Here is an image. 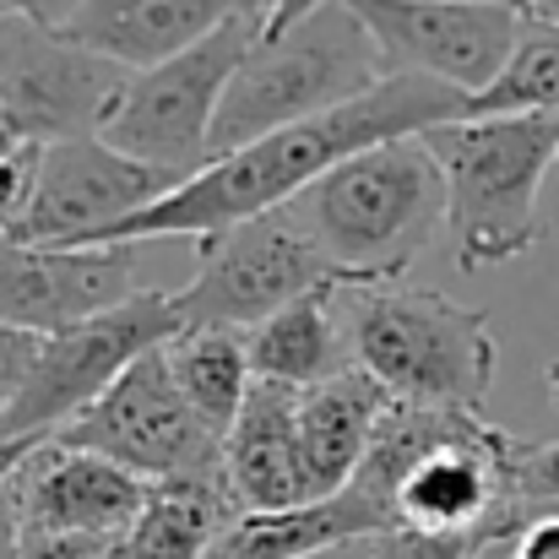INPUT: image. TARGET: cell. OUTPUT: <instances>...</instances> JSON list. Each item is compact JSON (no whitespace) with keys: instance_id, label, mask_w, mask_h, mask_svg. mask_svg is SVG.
Instances as JSON below:
<instances>
[{"instance_id":"1","label":"cell","mask_w":559,"mask_h":559,"mask_svg":"<svg viewBox=\"0 0 559 559\" xmlns=\"http://www.w3.org/2000/svg\"><path fill=\"white\" fill-rule=\"evenodd\" d=\"M456 115H462V93H451L440 82H418V76H385L374 93L332 109V115L299 120V126L272 131V136H261V142H250L228 158H212L201 175H190L186 186H175L164 201L126 217L104 245L223 234L234 223H250V217H266V212L288 206L321 175H332L343 158L365 153L374 142L424 136L429 126H445Z\"/></svg>"},{"instance_id":"2","label":"cell","mask_w":559,"mask_h":559,"mask_svg":"<svg viewBox=\"0 0 559 559\" xmlns=\"http://www.w3.org/2000/svg\"><path fill=\"white\" fill-rule=\"evenodd\" d=\"M283 212L321 250L337 283L385 288L402 283L413 261L440 239L445 180L424 136H396L343 158Z\"/></svg>"},{"instance_id":"3","label":"cell","mask_w":559,"mask_h":559,"mask_svg":"<svg viewBox=\"0 0 559 559\" xmlns=\"http://www.w3.org/2000/svg\"><path fill=\"white\" fill-rule=\"evenodd\" d=\"M445 180V239L462 272L506 266L544 239V180L559 169V115L445 120L424 131Z\"/></svg>"},{"instance_id":"4","label":"cell","mask_w":559,"mask_h":559,"mask_svg":"<svg viewBox=\"0 0 559 559\" xmlns=\"http://www.w3.org/2000/svg\"><path fill=\"white\" fill-rule=\"evenodd\" d=\"M385 82V66L374 55L359 11L348 0H326L310 16L261 33L234 71L217 120H212V158H228L272 131H288L299 120L332 115L354 98H365Z\"/></svg>"},{"instance_id":"5","label":"cell","mask_w":559,"mask_h":559,"mask_svg":"<svg viewBox=\"0 0 559 559\" xmlns=\"http://www.w3.org/2000/svg\"><path fill=\"white\" fill-rule=\"evenodd\" d=\"M343 316H348L354 365L380 380L391 402L484 413L500 365L484 310H467L445 294L407 283L385 288L343 283Z\"/></svg>"},{"instance_id":"6","label":"cell","mask_w":559,"mask_h":559,"mask_svg":"<svg viewBox=\"0 0 559 559\" xmlns=\"http://www.w3.org/2000/svg\"><path fill=\"white\" fill-rule=\"evenodd\" d=\"M255 38H261V22L239 11L195 49L153 66V71H131L98 142H109L115 153H126L136 164L186 175V180L201 175L212 164L217 104H223V93H228V82L245 66Z\"/></svg>"},{"instance_id":"7","label":"cell","mask_w":559,"mask_h":559,"mask_svg":"<svg viewBox=\"0 0 559 559\" xmlns=\"http://www.w3.org/2000/svg\"><path fill=\"white\" fill-rule=\"evenodd\" d=\"M337 283L321 250L277 206L266 217L234 223L195 239V272L175 294L180 332H255L305 294Z\"/></svg>"},{"instance_id":"8","label":"cell","mask_w":559,"mask_h":559,"mask_svg":"<svg viewBox=\"0 0 559 559\" xmlns=\"http://www.w3.org/2000/svg\"><path fill=\"white\" fill-rule=\"evenodd\" d=\"M49 440H60L71 451H93V456L136 473L142 484L223 473V440L190 413V402L169 374L164 348L142 354L87 413H76Z\"/></svg>"},{"instance_id":"9","label":"cell","mask_w":559,"mask_h":559,"mask_svg":"<svg viewBox=\"0 0 559 559\" xmlns=\"http://www.w3.org/2000/svg\"><path fill=\"white\" fill-rule=\"evenodd\" d=\"M180 337L175 294L142 288L120 310H104L71 332L44 337V354L27 385L5 402V435H55L76 413H87L142 354Z\"/></svg>"},{"instance_id":"10","label":"cell","mask_w":559,"mask_h":559,"mask_svg":"<svg viewBox=\"0 0 559 559\" xmlns=\"http://www.w3.org/2000/svg\"><path fill=\"white\" fill-rule=\"evenodd\" d=\"M175 186H186V175L136 164L98 136L44 142L27 217L11 239L44 245V250H98L126 217L147 212Z\"/></svg>"},{"instance_id":"11","label":"cell","mask_w":559,"mask_h":559,"mask_svg":"<svg viewBox=\"0 0 559 559\" xmlns=\"http://www.w3.org/2000/svg\"><path fill=\"white\" fill-rule=\"evenodd\" d=\"M131 71L76 44L66 27L0 16V109L27 142L98 136Z\"/></svg>"},{"instance_id":"12","label":"cell","mask_w":559,"mask_h":559,"mask_svg":"<svg viewBox=\"0 0 559 559\" xmlns=\"http://www.w3.org/2000/svg\"><path fill=\"white\" fill-rule=\"evenodd\" d=\"M374 38L385 76L440 82L462 98L484 93L516 49L522 11L456 0H348Z\"/></svg>"},{"instance_id":"13","label":"cell","mask_w":559,"mask_h":559,"mask_svg":"<svg viewBox=\"0 0 559 559\" xmlns=\"http://www.w3.org/2000/svg\"><path fill=\"white\" fill-rule=\"evenodd\" d=\"M131 294H142L136 245L44 250V245L0 239V321L5 326L55 337L104 310H120Z\"/></svg>"},{"instance_id":"14","label":"cell","mask_w":559,"mask_h":559,"mask_svg":"<svg viewBox=\"0 0 559 559\" xmlns=\"http://www.w3.org/2000/svg\"><path fill=\"white\" fill-rule=\"evenodd\" d=\"M147 489L136 473L93 456V451H71L60 440H44L11 478V506H16V527L22 538H126L131 522L147 506Z\"/></svg>"},{"instance_id":"15","label":"cell","mask_w":559,"mask_h":559,"mask_svg":"<svg viewBox=\"0 0 559 559\" xmlns=\"http://www.w3.org/2000/svg\"><path fill=\"white\" fill-rule=\"evenodd\" d=\"M299 396L294 385L255 380L239 418L223 435V484L245 511H288L316 500L305 473V440H299Z\"/></svg>"},{"instance_id":"16","label":"cell","mask_w":559,"mask_h":559,"mask_svg":"<svg viewBox=\"0 0 559 559\" xmlns=\"http://www.w3.org/2000/svg\"><path fill=\"white\" fill-rule=\"evenodd\" d=\"M239 0H82L60 27L120 71H153L212 38Z\"/></svg>"},{"instance_id":"17","label":"cell","mask_w":559,"mask_h":559,"mask_svg":"<svg viewBox=\"0 0 559 559\" xmlns=\"http://www.w3.org/2000/svg\"><path fill=\"white\" fill-rule=\"evenodd\" d=\"M391 533V516L370 506L359 489L326 495V500H305L288 511H245L234 516V527L212 544L206 559H310L359 538Z\"/></svg>"},{"instance_id":"18","label":"cell","mask_w":559,"mask_h":559,"mask_svg":"<svg viewBox=\"0 0 559 559\" xmlns=\"http://www.w3.org/2000/svg\"><path fill=\"white\" fill-rule=\"evenodd\" d=\"M385 407H391L385 385L370 380L359 365L299 396V440H305V473H310L316 500L343 495L354 484Z\"/></svg>"},{"instance_id":"19","label":"cell","mask_w":559,"mask_h":559,"mask_svg":"<svg viewBox=\"0 0 559 559\" xmlns=\"http://www.w3.org/2000/svg\"><path fill=\"white\" fill-rule=\"evenodd\" d=\"M255 380H277L294 391L326 385L354 370V343H348V316H343V283H326L255 326L245 337Z\"/></svg>"},{"instance_id":"20","label":"cell","mask_w":559,"mask_h":559,"mask_svg":"<svg viewBox=\"0 0 559 559\" xmlns=\"http://www.w3.org/2000/svg\"><path fill=\"white\" fill-rule=\"evenodd\" d=\"M234 516H239V506H234L223 473L153 484L142 516L120 538V559H206L212 544L234 527Z\"/></svg>"},{"instance_id":"21","label":"cell","mask_w":559,"mask_h":559,"mask_svg":"<svg viewBox=\"0 0 559 559\" xmlns=\"http://www.w3.org/2000/svg\"><path fill=\"white\" fill-rule=\"evenodd\" d=\"M164 359H169V374L190 402V413L223 440L255 385L245 332H180L175 343H164Z\"/></svg>"},{"instance_id":"22","label":"cell","mask_w":559,"mask_h":559,"mask_svg":"<svg viewBox=\"0 0 559 559\" xmlns=\"http://www.w3.org/2000/svg\"><path fill=\"white\" fill-rule=\"evenodd\" d=\"M511 115H559V22L527 16L500 76L462 98L456 120H511Z\"/></svg>"},{"instance_id":"23","label":"cell","mask_w":559,"mask_h":559,"mask_svg":"<svg viewBox=\"0 0 559 559\" xmlns=\"http://www.w3.org/2000/svg\"><path fill=\"white\" fill-rule=\"evenodd\" d=\"M495 533H522V527H495ZM495 533H418V527H391L370 538V559H467Z\"/></svg>"},{"instance_id":"24","label":"cell","mask_w":559,"mask_h":559,"mask_svg":"<svg viewBox=\"0 0 559 559\" xmlns=\"http://www.w3.org/2000/svg\"><path fill=\"white\" fill-rule=\"evenodd\" d=\"M511 506H522L527 516L559 511V440L522 445V456L511 462Z\"/></svg>"},{"instance_id":"25","label":"cell","mask_w":559,"mask_h":559,"mask_svg":"<svg viewBox=\"0 0 559 559\" xmlns=\"http://www.w3.org/2000/svg\"><path fill=\"white\" fill-rule=\"evenodd\" d=\"M33 175H38V142H27L16 158L0 164V239H11L27 217L33 201Z\"/></svg>"},{"instance_id":"26","label":"cell","mask_w":559,"mask_h":559,"mask_svg":"<svg viewBox=\"0 0 559 559\" xmlns=\"http://www.w3.org/2000/svg\"><path fill=\"white\" fill-rule=\"evenodd\" d=\"M38 354H44V337L38 332H22V326H5L0 321V402H11L27 385Z\"/></svg>"},{"instance_id":"27","label":"cell","mask_w":559,"mask_h":559,"mask_svg":"<svg viewBox=\"0 0 559 559\" xmlns=\"http://www.w3.org/2000/svg\"><path fill=\"white\" fill-rule=\"evenodd\" d=\"M516 559H559V511L533 516V522L516 533Z\"/></svg>"},{"instance_id":"28","label":"cell","mask_w":559,"mask_h":559,"mask_svg":"<svg viewBox=\"0 0 559 559\" xmlns=\"http://www.w3.org/2000/svg\"><path fill=\"white\" fill-rule=\"evenodd\" d=\"M76 5L82 0H0L5 16H27V22H49V27H60Z\"/></svg>"},{"instance_id":"29","label":"cell","mask_w":559,"mask_h":559,"mask_svg":"<svg viewBox=\"0 0 559 559\" xmlns=\"http://www.w3.org/2000/svg\"><path fill=\"white\" fill-rule=\"evenodd\" d=\"M44 440H49V435H11V440H0V495H5V484L16 478V467H22Z\"/></svg>"},{"instance_id":"30","label":"cell","mask_w":559,"mask_h":559,"mask_svg":"<svg viewBox=\"0 0 559 559\" xmlns=\"http://www.w3.org/2000/svg\"><path fill=\"white\" fill-rule=\"evenodd\" d=\"M316 5H326V0H272V5H266V16H261V33H277V27H288V22L310 16Z\"/></svg>"},{"instance_id":"31","label":"cell","mask_w":559,"mask_h":559,"mask_svg":"<svg viewBox=\"0 0 559 559\" xmlns=\"http://www.w3.org/2000/svg\"><path fill=\"white\" fill-rule=\"evenodd\" d=\"M11 489V484H5ZM22 555V527H16V506L11 495H0V559H16Z\"/></svg>"},{"instance_id":"32","label":"cell","mask_w":559,"mask_h":559,"mask_svg":"<svg viewBox=\"0 0 559 559\" xmlns=\"http://www.w3.org/2000/svg\"><path fill=\"white\" fill-rule=\"evenodd\" d=\"M22 147H27V136H22V126H16V120H11V115L0 109V164H5V158H16Z\"/></svg>"},{"instance_id":"33","label":"cell","mask_w":559,"mask_h":559,"mask_svg":"<svg viewBox=\"0 0 559 559\" xmlns=\"http://www.w3.org/2000/svg\"><path fill=\"white\" fill-rule=\"evenodd\" d=\"M467 559H516V533H495L489 544H478Z\"/></svg>"},{"instance_id":"34","label":"cell","mask_w":559,"mask_h":559,"mask_svg":"<svg viewBox=\"0 0 559 559\" xmlns=\"http://www.w3.org/2000/svg\"><path fill=\"white\" fill-rule=\"evenodd\" d=\"M310 559H370V538H359V544H343V549H326V555H310Z\"/></svg>"},{"instance_id":"35","label":"cell","mask_w":559,"mask_h":559,"mask_svg":"<svg viewBox=\"0 0 559 559\" xmlns=\"http://www.w3.org/2000/svg\"><path fill=\"white\" fill-rule=\"evenodd\" d=\"M527 11L544 16V22H559V0H527Z\"/></svg>"},{"instance_id":"36","label":"cell","mask_w":559,"mask_h":559,"mask_svg":"<svg viewBox=\"0 0 559 559\" xmlns=\"http://www.w3.org/2000/svg\"><path fill=\"white\" fill-rule=\"evenodd\" d=\"M456 5H506V11H522V16H533V11H527V0H456Z\"/></svg>"},{"instance_id":"37","label":"cell","mask_w":559,"mask_h":559,"mask_svg":"<svg viewBox=\"0 0 559 559\" xmlns=\"http://www.w3.org/2000/svg\"><path fill=\"white\" fill-rule=\"evenodd\" d=\"M266 5H272V0H239V11H245V16H255V22L266 16Z\"/></svg>"},{"instance_id":"38","label":"cell","mask_w":559,"mask_h":559,"mask_svg":"<svg viewBox=\"0 0 559 559\" xmlns=\"http://www.w3.org/2000/svg\"><path fill=\"white\" fill-rule=\"evenodd\" d=\"M549 396H555V407H559V354H555V365H549Z\"/></svg>"},{"instance_id":"39","label":"cell","mask_w":559,"mask_h":559,"mask_svg":"<svg viewBox=\"0 0 559 559\" xmlns=\"http://www.w3.org/2000/svg\"><path fill=\"white\" fill-rule=\"evenodd\" d=\"M0 440H11V435H5V402H0Z\"/></svg>"},{"instance_id":"40","label":"cell","mask_w":559,"mask_h":559,"mask_svg":"<svg viewBox=\"0 0 559 559\" xmlns=\"http://www.w3.org/2000/svg\"><path fill=\"white\" fill-rule=\"evenodd\" d=\"M16 559H27V555H16Z\"/></svg>"},{"instance_id":"41","label":"cell","mask_w":559,"mask_h":559,"mask_svg":"<svg viewBox=\"0 0 559 559\" xmlns=\"http://www.w3.org/2000/svg\"><path fill=\"white\" fill-rule=\"evenodd\" d=\"M0 16H5V11H0Z\"/></svg>"},{"instance_id":"42","label":"cell","mask_w":559,"mask_h":559,"mask_svg":"<svg viewBox=\"0 0 559 559\" xmlns=\"http://www.w3.org/2000/svg\"><path fill=\"white\" fill-rule=\"evenodd\" d=\"M115 559H120V555H115Z\"/></svg>"}]
</instances>
